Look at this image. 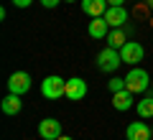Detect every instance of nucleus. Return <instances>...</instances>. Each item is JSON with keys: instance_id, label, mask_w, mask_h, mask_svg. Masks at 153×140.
Returning <instances> with one entry per match:
<instances>
[{"instance_id": "obj_6", "label": "nucleus", "mask_w": 153, "mask_h": 140, "mask_svg": "<svg viewBox=\"0 0 153 140\" xmlns=\"http://www.w3.org/2000/svg\"><path fill=\"white\" fill-rule=\"evenodd\" d=\"M66 99H71V102H79V99L87 97V81L79 79V76H71V79H66Z\"/></svg>"}, {"instance_id": "obj_23", "label": "nucleus", "mask_w": 153, "mask_h": 140, "mask_svg": "<svg viewBox=\"0 0 153 140\" xmlns=\"http://www.w3.org/2000/svg\"><path fill=\"white\" fill-rule=\"evenodd\" d=\"M151 87H153V79H151Z\"/></svg>"}, {"instance_id": "obj_21", "label": "nucleus", "mask_w": 153, "mask_h": 140, "mask_svg": "<svg viewBox=\"0 0 153 140\" xmlns=\"http://www.w3.org/2000/svg\"><path fill=\"white\" fill-rule=\"evenodd\" d=\"M146 3H148V8H153V0H146Z\"/></svg>"}, {"instance_id": "obj_22", "label": "nucleus", "mask_w": 153, "mask_h": 140, "mask_svg": "<svg viewBox=\"0 0 153 140\" xmlns=\"http://www.w3.org/2000/svg\"><path fill=\"white\" fill-rule=\"evenodd\" d=\"M64 3H76V0H64Z\"/></svg>"}, {"instance_id": "obj_7", "label": "nucleus", "mask_w": 153, "mask_h": 140, "mask_svg": "<svg viewBox=\"0 0 153 140\" xmlns=\"http://www.w3.org/2000/svg\"><path fill=\"white\" fill-rule=\"evenodd\" d=\"M38 135L44 140H56V138H61V122L59 120H54V117H46V120H41L38 122Z\"/></svg>"}, {"instance_id": "obj_19", "label": "nucleus", "mask_w": 153, "mask_h": 140, "mask_svg": "<svg viewBox=\"0 0 153 140\" xmlns=\"http://www.w3.org/2000/svg\"><path fill=\"white\" fill-rule=\"evenodd\" d=\"M125 0H107V5H123Z\"/></svg>"}, {"instance_id": "obj_8", "label": "nucleus", "mask_w": 153, "mask_h": 140, "mask_svg": "<svg viewBox=\"0 0 153 140\" xmlns=\"http://www.w3.org/2000/svg\"><path fill=\"white\" fill-rule=\"evenodd\" d=\"M102 18L110 23V28H123L128 21V10H125V5H110Z\"/></svg>"}, {"instance_id": "obj_17", "label": "nucleus", "mask_w": 153, "mask_h": 140, "mask_svg": "<svg viewBox=\"0 0 153 140\" xmlns=\"http://www.w3.org/2000/svg\"><path fill=\"white\" fill-rule=\"evenodd\" d=\"M31 3H33V0H13V5H16V8H28Z\"/></svg>"}, {"instance_id": "obj_10", "label": "nucleus", "mask_w": 153, "mask_h": 140, "mask_svg": "<svg viewBox=\"0 0 153 140\" xmlns=\"http://www.w3.org/2000/svg\"><path fill=\"white\" fill-rule=\"evenodd\" d=\"M133 94L130 89H123V92H115L112 94V107L117 110V112H128V110L133 107Z\"/></svg>"}, {"instance_id": "obj_24", "label": "nucleus", "mask_w": 153, "mask_h": 140, "mask_svg": "<svg viewBox=\"0 0 153 140\" xmlns=\"http://www.w3.org/2000/svg\"><path fill=\"white\" fill-rule=\"evenodd\" d=\"M151 130H153V127H151Z\"/></svg>"}, {"instance_id": "obj_16", "label": "nucleus", "mask_w": 153, "mask_h": 140, "mask_svg": "<svg viewBox=\"0 0 153 140\" xmlns=\"http://www.w3.org/2000/svg\"><path fill=\"white\" fill-rule=\"evenodd\" d=\"M107 87H110L112 94H115V92H123V89H125V76H112V79L107 81Z\"/></svg>"}, {"instance_id": "obj_3", "label": "nucleus", "mask_w": 153, "mask_h": 140, "mask_svg": "<svg viewBox=\"0 0 153 140\" xmlns=\"http://www.w3.org/2000/svg\"><path fill=\"white\" fill-rule=\"evenodd\" d=\"M41 94H44L46 99H59L66 94V79H61V76H46L44 81H41Z\"/></svg>"}, {"instance_id": "obj_9", "label": "nucleus", "mask_w": 153, "mask_h": 140, "mask_svg": "<svg viewBox=\"0 0 153 140\" xmlns=\"http://www.w3.org/2000/svg\"><path fill=\"white\" fill-rule=\"evenodd\" d=\"M125 138L128 140H151L153 138V130L148 127L146 122H130L125 130Z\"/></svg>"}, {"instance_id": "obj_2", "label": "nucleus", "mask_w": 153, "mask_h": 140, "mask_svg": "<svg viewBox=\"0 0 153 140\" xmlns=\"http://www.w3.org/2000/svg\"><path fill=\"white\" fill-rule=\"evenodd\" d=\"M120 64H123V56H120L117 49H110V46H107V49H102L97 54V69L100 71H107V74H110V71H117Z\"/></svg>"}, {"instance_id": "obj_18", "label": "nucleus", "mask_w": 153, "mask_h": 140, "mask_svg": "<svg viewBox=\"0 0 153 140\" xmlns=\"http://www.w3.org/2000/svg\"><path fill=\"white\" fill-rule=\"evenodd\" d=\"M59 3H61V0H41V5H44V8H56Z\"/></svg>"}, {"instance_id": "obj_15", "label": "nucleus", "mask_w": 153, "mask_h": 140, "mask_svg": "<svg viewBox=\"0 0 153 140\" xmlns=\"http://www.w3.org/2000/svg\"><path fill=\"white\" fill-rule=\"evenodd\" d=\"M138 115H140L143 120L153 117V97H143L140 102H138Z\"/></svg>"}, {"instance_id": "obj_4", "label": "nucleus", "mask_w": 153, "mask_h": 140, "mask_svg": "<svg viewBox=\"0 0 153 140\" xmlns=\"http://www.w3.org/2000/svg\"><path fill=\"white\" fill-rule=\"evenodd\" d=\"M8 89L13 92V94H26V92H31V74L28 71H13L10 76H8Z\"/></svg>"}, {"instance_id": "obj_13", "label": "nucleus", "mask_w": 153, "mask_h": 140, "mask_svg": "<svg viewBox=\"0 0 153 140\" xmlns=\"http://www.w3.org/2000/svg\"><path fill=\"white\" fill-rule=\"evenodd\" d=\"M0 107H3V112L5 115H18L21 112V107H23V102H21V94H8L3 102H0Z\"/></svg>"}, {"instance_id": "obj_14", "label": "nucleus", "mask_w": 153, "mask_h": 140, "mask_svg": "<svg viewBox=\"0 0 153 140\" xmlns=\"http://www.w3.org/2000/svg\"><path fill=\"white\" fill-rule=\"evenodd\" d=\"M107 43H110V49H123L128 43L125 31H123V28H112V31L107 33Z\"/></svg>"}, {"instance_id": "obj_20", "label": "nucleus", "mask_w": 153, "mask_h": 140, "mask_svg": "<svg viewBox=\"0 0 153 140\" xmlns=\"http://www.w3.org/2000/svg\"><path fill=\"white\" fill-rule=\"evenodd\" d=\"M56 140H71V138H69V135H61V138H56Z\"/></svg>"}, {"instance_id": "obj_1", "label": "nucleus", "mask_w": 153, "mask_h": 140, "mask_svg": "<svg viewBox=\"0 0 153 140\" xmlns=\"http://www.w3.org/2000/svg\"><path fill=\"white\" fill-rule=\"evenodd\" d=\"M148 87H151L148 71L143 69V66H133V69L128 71V76H125V89H130L133 94H140V92H146Z\"/></svg>"}, {"instance_id": "obj_11", "label": "nucleus", "mask_w": 153, "mask_h": 140, "mask_svg": "<svg viewBox=\"0 0 153 140\" xmlns=\"http://www.w3.org/2000/svg\"><path fill=\"white\" fill-rule=\"evenodd\" d=\"M107 8H110L107 0H82V10L87 13L89 18H102Z\"/></svg>"}, {"instance_id": "obj_5", "label": "nucleus", "mask_w": 153, "mask_h": 140, "mask_svg": "<svg viewBox=\"0 0 153 140\" xmlns=\"http://www.w3.org/2000/svg\"><path fill=\"white\" fill-rule=\"evenodd\" d=\"M120 56H123V64L135 66L138 61H143V56H146V49H143L138 41H128L125 46L120 49Z\"/></svg>"}, {"instance_id": "obj_12", "label": "nucleus", "mask_w": 153, "mask_h": 140, "mask_svg": "<svg viewBox=\"0 0 153 140\" xmlns=\"http://www.w3.org/2000/svg\"><path fill=\"white\" fill-rule=\"evenodd\" d=\"M87 33L92 38H107V33H110V23L105 21V18H92L89 21V26H87Z\"/></svg>"}]
</instances>
